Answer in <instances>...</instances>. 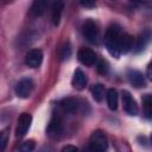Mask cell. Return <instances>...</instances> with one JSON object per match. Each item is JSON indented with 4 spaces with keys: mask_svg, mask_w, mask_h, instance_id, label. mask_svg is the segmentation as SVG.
<instances>
[{
    "mask_svg": "<svg viewBox=\"0 0 152 152\" xmlns=\"http://www.w3.org/2000/svg\"><path fill=\"white\" fill-rule=\"evenodd\" d=\"M82 34H83V37L88 42L96 43V40L99 38V28H97V25L91 19H87L83 23V25H82Z\"/></svg>",
    "mask_w": 152,
    "mask_h": 152,
    "instance_id": "obj_3",
    "label": "cell"
},
{
    "mask_svg": "<svg viewBox=\"0 0 152 152\" xmlns=\"http://www.w3.org/2000/svg\"><path fill=\"white\" fill-rule=\"evenodd\" d=\"M70 55H71V48H70L69 43H65V44H64V46L62 48L61 57H62L63 59H65V58H69V57H70Z\"/></svg>",
    "mask_w": 152,
    "mask_h": 152,
    "instance_id": "obj_21",
    "label": "cell"
},
{
    "mask_svg": "<svg viewBox=\"0 0 152 152\" xmlns=\"http://www.w3.org/2000/svg\"><path fill=\"white\" fill-rule=\"evenodd\" d=\"M127 77H128L129 83H131L133 87H135V88H144V87L146 86L145 77H144L142 72H140L139 70H134V69L128 70Z\"/></svg>",
    "mask_w": 152,
    "mask_h": 152,
    "instance_id": "obj_11",
    "label": "cell"
},
{
    "mask_svg": "<svg viewBox=\"0 0 152 152\" xmlns=\"http://www.w3.org/2000/svg\"><path fill=\"white\" fill-rule=\"evenodd\" d=\"M7 135H8L7 129H5L0 133V150H2V151L5 150L6 144H7Z\"/></svg>",
    "mask_w": 152,
    "mask_h": 152,
    "instance_id": "obj_22",
    "label": "cell"
},
{
    "mask_svg": "<svg viewBox=\"0 0 152 152\" xmlns=\"http://www.w3.org/2000/svg\"><path fill=\"white\" fill-rule=\"evenodd\" d=\"M120 27L118 25H110L107 31H106V36H104V44L106 48L108 50V52L115 57L119 58L121 52L119 49V38H120Z\"/></svg>",
    "mask_w": 152,
    "mask_h": 152,
    "instance_id": "obj_1",
    "label": "cell"
},
{
    "mask_svg": "<svg viewBox=\"0 0 152 152\" xmlns=\"http://www.w3.org/2000/svg\"><path fill=\"white\" fill-rule=\"evenodd\" d=\"M91 95H93V97H94L95 101L101 102L102 99H103V96H104V88H103V86L101 83L94 84L91 87Z\"/></svg>",
    "mask_w": 152,
    "mask_h": 152,
    "instance_id": "obj_18",
    "label": "cell"
},
{
    "mask_svg": "<svg viewBox=\"0 0 152 152\" xmlns=\"http://www.w3.org/2000/svg\"><path fill=\"white\" fill-rule=\"evenodd\" d=\"M122 104H124V109L125 112L131 115V116H135L139 113V107L137 104V101L133 99V96L131 95L129 91L124 90L122 91Z\"/></svg>",
    "mask_w": 152,
    "mask_h": 152,
    "instance_id": "obj_4",
    "label": "cell"
},
{
    "mask_svg": "<svg viewBox=\"0 0 152 152\" xmlns=\"http://www.w3.org/2000/svg\"><path fill=\"white\" fill-rule=\"evenodd\" d=\"M34 148V142L32 140H27L25 142H23V145L20 146V150L21 151H25V152H30Z\"/></svg>",
    "mask_w": 152,
    "mask_h": 152,
    "instance_id": "obj_23",
    "label": "cell"
},
{
    "mask_svg": "<svg viewBox=\"0 0 152 152\" xmlns=\"http://www.w3.org/2000/svg\"><path fill=\"white\" fill-rule=\"evenodd\" d=\"M61 107L68 113H74L78 108V102L74 97H65L61 101Z\"/></svg>",
    "mask_w": 152,
    "mask_h": 152,
    "instance_id": "obj_16",
    "label": "cell"
},
{
    "mask_svg": "<svg viewBox=\"0 0 152 152\" xmlns=\"http://www.w3.org/2000/svg\"><path fill=\"white\" fill-rule=\"evenodd\" d=\"M48 7V0H33L31 5V13L36 17H40L45 13Z\"/></svg>",
    "mask_w": 152,
    "mask_h": 152,
    "instance_id": "obj_15",
    "label": "cell"
},
{
    "mask_svg": "<svg viewBox=\"0 0 152 152\" xmlns=\"http://www.w3.org/2000/svg\"><path fill=\"white\" fill-rule=\"evenodd\" d=\"M63 7H64L63 0H53L52 1V5H51V21L55 26H57L61 21Z\"/></svg>",
    "mask_w": 152,
    "mask_h": 152,
    "instance_id": "obj_13",
    "label": "cell"
},
{
    "mask_svg": "<svg viewBox=\"0 0 152 152\" xmlns=\"http://www.w3.org/2000/svg\"><path fill=\"white\" fill-rule=\"evenodd\" d=\"M96 69H97V71H99L101 75H106V74L108 72V70H109V65H108L107 61L101 59V61L97 62V64H96Z\"/></svg>",
    "mask_w": 152,
    "mask_h": 152,
    "instance_id": "obj_20",
    "label": "cell"
},
{
    "mask_svg": "<svg viewBox=\"0 0 152 152\" xmlns=\"http://www.w3.org/2000/svg\"><path fill=\"white\" fill-rule=\"evenodd\" d=\"M43 62V52L39 49H32L26 53L25 63L30 68H38Z\"/></svg>",
    "mask_w": 152,
    "mask_h": 152,
    "instance_id": "obj_10",
    "label": "cell"
},
{
    "mask_svg": "<svg viewBox=\"0 0 152 152\" xmlns=\"http://www.w3.org/2000/svg\"><path fill=\"white\" fill-rule=\"evenodd\" d=\"M77 58L83 65H87V66L94 65L96 63V59H97L96 53L91 49H88V48L80 49L77 52Z\"/></svg>",
    "mask_w": 152,
    "mask_h": 152,
    "instance_id": "obj_8",
    "label": "cell"
},
{
    "mask_svg": "<svg viewBox=\"0 0 152 152\" xmlns=\"http://www.w3.org/2000/svg\"><path fill=\"white\" fill-rule=\"evenodd\" d=\"M146 76L148 77L150 81H152V61L148 63V65L146 68Z\"/></svg>",
    "mask_w": 152,
    "mask_h": 152,
    "instance_id": "obj_26",
    "label": "cell"
},
{
    "mask_svg": "<svg viewBox=\"0 0 152 152\" xmlns=\"http://www.w3.org/2000/svg\"><path fill=\"white\" fill-rule=\"evenodd\" d=\"M119 49L121 53H127L133 49V37L128 33H124L119 38Z\"/></svg>",
    "mask_w": 152,
    "mask_h": 152,
    "instance_id": "obj_14",
    "label": "cell"
},
{
    "mask_svg": "<svg viewBox=\"0 0 152 152\" xmlns=\"http://www.w3.org/2000/svg\"><path fill=\"white\" fill-rule=\"evenodd\" d=\"M106 99H107V104L110 110H115L118 108V91L113 88L108 89L106 93Z\"/></svg>",
    "mask_w": 152,
    "mask_h": 152,
    "instance_id": "obj_17",
    "label": "cell"
},
{
    "mask_svg": "<svg viewBox=\"0 0 152 152\" xmlns=\"http://www.w3.org/2000/svg\"><path fill=\"white\" fill-rule=\"evenodd\" d=\"M87 82H88V78H87L86 74L81 69H76L75 72H74L72 80H71L72 87L76 90H83L86 88V86H87Z\"/></svg>",
    "mask_w": 152,
    "mask_h": 152,
    "instance_id": "obj_12",
    "label": "cell"
},
{
    "mask_svg": "<svg viewBox=\"0 0 152 152\" xmlns=\"http://www.w3.org/2000/svg\"><path fill=\"white\" fill-rule=\"evenodd\" d=\"M151 141H152V135H151Z\"/></svg>",
    "mask_w": 152,
    "mask_h": 152,
    "instance_id": "obj_27",
    "label": "cell"
},
{
    "mask_svg": "<svg viewBox=\"0 0 152 152\" xmlns=\"http://www.w3.org/2000/svg\"><path fill=\"white\" fill-rule=\"evenodd\" d=\"M63 133V125H62V120L57 116V115H53L50 120V122L48 124V127H46V134L50 137V138H59Z\"/></svg>",
    "mask_w": 152,
    "mask_h": 152,
    "instance_id": "obj_6",
    "label": "cell"
},
{
    "mask_svg": "<svg viewBox=\"0 0 152 152\" xmlns=\"http://www.w3.org/2000/svg\"><path fill=\"white\" fill-rule=\"evenodd\" d=\"M142 104H144V114L146 118L152 119V95H145L142 97Z\"/></svg>",
    "mask_w": 152,
    "mask_h": 152,
    "instance_id": "obj_19",
    "label": "cell"
},
{
    "mask_svg": "<svg viewBox=\"0 0 152 152\" xmlns=\"http://www.w3.org/2000/svg\"><path fill=\"white\" fill-rule=\"evenodd\" d=\"M107 147H108V140L106 134L100 129L94 131L89 138V148L95 152H103L107 150Z\"/></svg>",
    "mask_w": 152,
    "mask_h": 152,
    "instance_id": "obj_2",
    "label": "cell"
},
{
    "mask_svg": "<svg viewBox=\"0 0 152 152\" xmlns=\"http://www.w3.org/2000/svg\"><path fill=\"white\" fill-rule=\"evenodd\" d=\"M152 40V31L151 30H144L137 38L135 40V45L133 46V50L135 53L141 52L142 50H145V48L147 46V44Z\"/></svg>",
    "mask_w": 152,
    "mask_h": 152,
    "instance_id": "obj_9",
    "label": "cell"
},
{
    "mask_svg": "<svg viewBox=\"0 0 152 152\" xmlns=\"http://www.w3.org/2000/svg\"><path fill=\"white\" fill-rule=\"evenodd\" d=\"M31 122H32V116H31V114H28V113H23V114L18 118V121H17L15 137L23 138V137L27 133V131H28V128H30V126H31Z\"/></svg>",
    "mask_w": 152,
    "mask_h": 152,
    "instance_id": "obj_5",
    "label": "cell"
},
{
    "mask_svg": "<svg viewBox=\"0 0 152 152\" xmlns=\"http://www.w3.org/2000/svg\"><path fill=\"white\" fill-rule=\"evenodd\" d=\"M80 4H81L82 7L90 10V8H94V7H95L96 0H80Z\"/></svg>",
    "mask_w": 152,
    "mask_h": 152,
    "instance_id": "obj_24",
    "label": "cell"
},
{
    "mask_svg": "<svg viewBox=\"0 0 152 152\" xmlns=\"http://www.w3.org/2000/svg\"><path fill=\"white\" fill-rule=\"evenodd\" d=\"M33 90V82L31 78H23L15 86V94L21 99H27Z\"/></svg>",
    "mask_w": 152,
    "mask_h": 152,
    "instance_id": "obj_7",
    "label": "cell"
},
{
    "mask_svg": "<svg viewBox=\"0 0 152 152\" xmlns=\"http://www.w3.org/2000/svg\"><path fill=\"white\" fill-rule=\"evenodd\" d=\"M62 151H63V152H70V151L76 152V151H78V147L72 146V145H66V146H64V147L62 148Z\"/></svg>",
    "mask_w": 152,
    "mask_h": 152,
    "instance_id": "obj_25",
    "label": "cell"
}]
</instances>
